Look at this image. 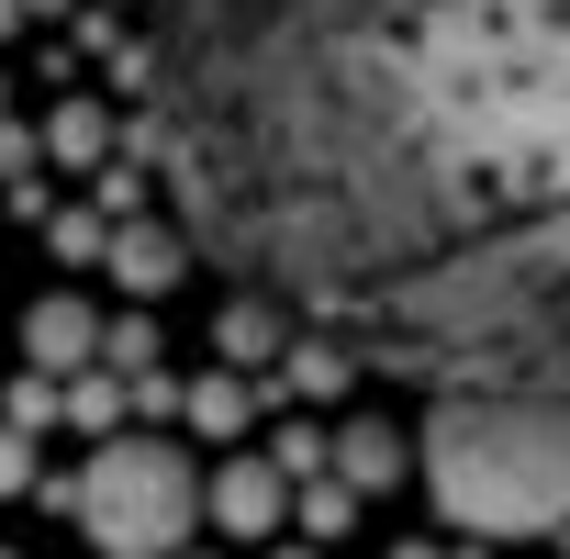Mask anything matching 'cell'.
Masks as SVG:
<instances>
[{
	"label": "cell",
	"instance_id": "1",
	"mask_svg": "<svg viewBox=\"0 0 570 559\" xmlns=\"http://www.w3.org/2000/svg\"><path fill=\"white\" fill-rule=\"evenodd\" d=\"M190 257L425 392H570V0H157Z\"/></svg>",
	"mask_w": 570,
	"mask_h": 559
},
{
	"label": "cell",
	"instance_id": "2",
	"mask_svg": "<svg viewBox=\"0 0 570 559\" xmlns=\"http://www.w3.org/2000/svg\"><path fill=\"white\" fill-rule=\"evenodd\" d=\"M425 492L448 526L537 537L570 514V392H436L425 414Z\"/></svg>",
	"mask_w": 570,
	"mask_h": 559
},
{
	"label": "cell",
	"instance_id": "3",
	"mask_svg": "<svg viewBox=\"0 0 570 559\" xmlns=\"http://www.w3.org/2000/svg\"><path fill=\"white\" fill-rule=\"evenodd\" d=\"M202 514V481L168 437H101V459L79 470V526L101 559H179Z\"/></svg>",
	"mask_w": 570,
	"mask_h": 559
},
{
	"label": "cell",
	"instance_id": "4",
	"mask_svg": "<svg viewBox=\"0 0 570 559\" xmlns=\"http://www.w3.org/2000/svg\"><path fill=\"white\" fill-rule=\"evenodd\" d=\"M202 514H213L224 537H279V514H292V481H279V459H224L213 492H202Z\"/></svg>",
	"mask_w": 570,
	"mask_h": 559
},
{
	"label": "cell",
	"instance_id": "5",
	"mask_svg": "<svg viewBox=\"0 0 570 559\" xmlns=\"http://www.w3.org/2000/svg\"><path fill=\"white\" fill-rule=\"evenodd\" d=\"M101 268L124 280L135 303H157L168 280L190 268V235H179V224H112V235H101Z\"/></svg>",
	"mask_w": 570,
	"mask_h": 559
},
{
	"label": "cell",
	"instance_id": "6",
	"mask_svg": "<svg viewBox=\"0 0 570 559\" xmlns=\"http://www.w3.org/2000/svg\"><path fill=\"white\" fill-rule=\"evenodd\" d=\"M23 359H35L46 381H57V370H90V359H101V314H90V303H68V292H57V303H35V314H23Z\"/></svg>",
	"mask_w": 570,
	"mask_h": 559
},
{
	"label": "cell",
	"instance_id": "7",
	"mask_svg": "<svg viewBox=\"0 0 570 559\" xmlns=\"http://www.w3.org/2000/svg\"><path fill=\"white\" fill-rule=\"evenodd\" d=\"M279 325H292V314H279V303H257V292H235V303L213 314V347H224V359H279Z\"/></svg>",
	"mask_w": 570,
	"mask_h": 559
},
{
	"label": "cell",
	"instance_id": "8",
	"mask_svg": "<svg viewBox=\"0 0 570 559\" xmlns=\"http://www.w3.org/2000/svg\"><path fill=\"white\" fill-rule=\"evenodd\" d=\"M46 157L101 168V157H112V112H101V101H57V112H46Z\"/></svg>",
	"mask_w": 570,
	"mask_h": 559
},
{
	"label": "cell",
	"instance_id": "9",
	"mask_svg": "<svg viewBox=\"0 0 570 559\" xmlns=\"http://www.w3.org/2000/svg\"><path fill=\"white\" fill-rule=\"evenodd\" d=\"M392 470H403V437H392V425H347V437H336V481H347V492H381Z\"/></svg>",
	"mask_w": 570,
	"mask_h": 559
},
{
	"label": "cell",
	"instance_id": "10",
	"mask_svg": "<svg viewBox=\"0 0 570 559\" xmlns=\"http://www.w3.org/2000/svg\"><path fill=\"white\" fill-rule=\"evenodd\" d=\"M179 414H190V437H246V381H235V370H213V381H190V392H179Z\"/></svg>",
	"mask_w": 570,
	"mask_h": 559
},
{
	"label": "cell",
	"instance_id": "11",
	"mask_svg": "<svg viewBox=\"0 0 570 559\" xmlns=\"http://www.w3.org/2000/svg\"><path fill=\"white\" fill-rule=\"evenodd\" d=\"M347 370H358V359H347L336 336H292V359H279V381L314 392V403H325V392H347Z\"/></svg>",
	"mask_w": 570,
	"mask_h": 559
},
{
	"label": "cell",
	"instance_id": "12",
	"mask_svg": "<svg viewBox=\"0 0 570 559\" xmlns=\"http://www.w3.org/2000/svg\"><path fill=\"white\" fill-rule=\"evenodd\" d=\"M124 403H135V392H124V370H101V381H79V392H68V414H79L90 437H124Z\"/></svg>",
	"mask_w": 570,
	"mask_h": 559
},
{
	"label": "cell",
	"instance_id": "13",
	"mask_svg": "<svg viewBox=\"0 0 570 559\" xmlns=\"http://www.w3.org/2000/svg\"><path fill=\"white\" fill-rule=\"evenodd\" d=\"M101 370H124V381H135V370H157V325H146V314L101 325Z\"/></svg>",
	"mask_w": 570,
	"mask_h": 559
},
{
	"label": "cell",
	"instance_id": "14",
	"mask_svg": "<svg viewBox=\"0 0 570 559\" xmlns=\"http://www.w3.org/2000/svg\"><path fill=\"white\" fill-rule=\"evenodd\" d=\"M46 235H57V257H101V235H112V213H46Z\"/></svg>",
	"mask_w": 570,
	"mask_h": 559
},
{
	"label": "cell",
	"instance_id": "15",
	"mask_svg": "<svg viewBox=\"0 0 570 559\" xmlns=\"http://www.w3.org/2000/svg\"><path fill=\"white\" fill-rule=\"evenodd\" d=\"M46 414H57V381H46V370H23V381H12V403H0V425H23V437H35Z\"/></svg>",
	"mask_w": 570,
	"mask_h": 559
},
{
	"label": "cell",
	"instance_id": "16",
	"mask_svg": "<svg viewBox=\"0 0 570 559\" xmlns=\"http://www.w3.org/2000/svg\"><path fill=\"white\" fill-rule=\"evenodd\" d=\"M347 514H358V492H347V481H314V492H303V526H314V537H336Z\"/></svg>",
	"mask_w": 570,
	"mask_h": 559
},
{
	"label": "cell",
	"instance_id": "17",
	"mask_svg": "<svg viewBox=\"0 0 570 559\" xmlns=\"http://www.w3.org/2000/svg\"><path fill=\"white\" fill-rule=\"evenodd\" d=\"M46 470H35V437L23 425H0V492H35Z\"/></svg>",
	"mask_w": 570,
	"mask_h": 559
},
{
	"label": "cell",
	"instance_id": "18",
	"mask_svg": "<svg viewBox=\"0 0 570 559\" xmlns=\"http://www.w3.org/2000/svg\"><path fill=\"white\" fill-rule=\"evenodd\" d=\"M35 157H46V135H23V124H0V179H12V190H23V168H35Z\"/></svg>",
	"mask_w": 570,
	"mask_h": 559
},
{
	"label": "cell",
	"instance_id": "19",
	"mask_svg": "<svg viewBox=\"0 0 570 559\" xmlns=\"http://www.w3.org/2000/svg\"><path fill=\"white\" fill-rule=\"evenodd\" d=\"M12 23H23V0H0V35H12Z\"/></svg>",
	"mask_w": 570,
	"mask_h": 559
},
{
	"label": "cell",
	"instance_id": "20",
	"mask_svg": "<svg viewBox=\"0 0 570 559\" xmlns=\"http://www.w3.org/2000/svg\"><path fill=\"white\" fill-rule=\"evenodd\" d=\"M23 12H68V0H23Z\"/></svg>",
	"mask_w": 570,
	"mask_h": 559
},
{
	"label": "cell",
	"instance_id": "21",
	"mask_svg": "<svg viewBox=\"0 0 570 559\" xmlns=\"http://www.w3.org/2000/svg\"><path fill=\"white\" fill-rule=\"evenodd\" d=\"M279 559H325V548H279Z\"/></svg>",
	"mask_w": 570,
	"mask_h": 559
},
{
	"label": "cell",
	"instance_id": "22",
	"mask_svg": "<svg viewBox=\"0 0 570 559\" xmlns=\"http://www.w3.org/2000/svg\"><path fill=\"white\" fill-rule=\"evenodd\" d=\"M0 90H12V79H0Z\"/></svg>",
	"mask_w": 570,
	"mask_h": 559
},
{
	"label": "cell",
	"instance_id": "23",
	"mask_svg": "<svg viewBox=\"0 0 570 559\" xmlns=\"http://www.w3.org/2000/svg\"><path fill=\"white\" fill-rule=\"evenodd\" d=\"M0 559H12V548H0Z\"/></svg>",
	"mask_w": 570,
	"mask_h": 559
}]
</instances>
